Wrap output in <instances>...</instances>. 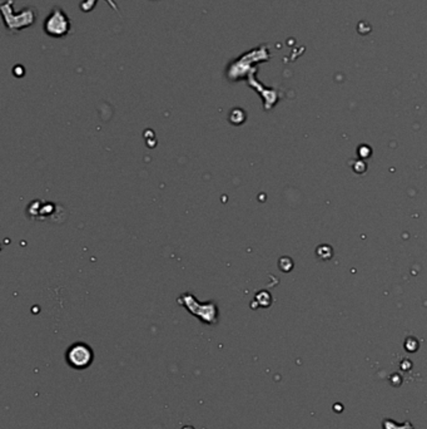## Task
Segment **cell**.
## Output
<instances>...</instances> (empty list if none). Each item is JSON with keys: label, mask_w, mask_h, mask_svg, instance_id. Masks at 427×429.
Here are the masks:
<instances>
[{"label": "cell", "mask_w": 427, "mask_h": 429, "mask_svg": "<svg viewBox=\"0 0 427 429\" xmlns=\"http://www.w3.org/2000/svg\"><path fill=\"white\" fill-rule=\"evenodd\" d=\"M13 0H6L1 4V14H3L4 24L9 31H19L24 28L33 26L36 19V13L34 8H24L19 13L13 10Z\"/></svg>", "instance_id": "cell-1"}, {"label": "cell", "mask_w": 427, "mask_h": 429, "mask_svg": "<svg viewBox=\"0 0 427 429\" xmlns=\"http://www.w3.org/2000/svg\"><path fill=\"white\" fill-rule=\"evenodd\" d=\"M72 30V22L64 10L59 6L52 9L44 22V31L52 38H64Z\"/></svg>", "instance_id": "cell-2"}, {"label": "cell", "mask_w": 427, "mask_h": 429, "mask_svg": "<svg viewBox=\"0 0 427 429\" xmlns=\"http://www.w3.org/2000/svg\"><path fill=\"white\" fill-rule=\"evenodd\" d=\"M93 358H94V354H93L92 348L84 343L73 344L67 351L68 364L77 371L87 369L93 363Z\"/></svg>", "instance_id": "cell-3"}, {"label": "cell", "mask_w": 427, "mask_h": 429, "mask_svg": "<svg viewBox=\"0 0 427 429\" xmlns=\"http://www.w3.org/2000/svg\"><path fill=\"white\" fill-rule=\"evenodd\" d=\"M97 1H98V0H84L83 3L80 4V9L84 11V13L92 11L93 8H94V6H95V4H97ZM106 1L109 4V5L112 6V8L114 9L115 11H118L117 4H115L114 1H113V0H106Z\"/></svg>", "instance_id": "cell-4"}]
</instances>
